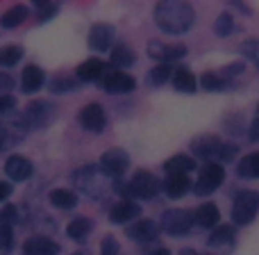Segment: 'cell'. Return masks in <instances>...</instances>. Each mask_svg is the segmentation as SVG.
Segmentation results:
<instances>
[{
	"mask_svg": "<svg viewBox=\"0 0 259 255\" xmlns=\"http://www.w3.org/2000/svg\"><path fill=\"white\" fill-rule=\"evenodd\" d=\"M155 21L159 30L182 34L193 25V9L187 3H159L155 7Z\"/></svg>",
	"mask_w": 259,
	"mask_h": 255,
	"instance_id": "1",
	"label": "cell"
},
{
	"mask_svg": "<svg viewBox=\"0 0 259 255\" xmlns=\"http://www.w3.org/2000/svg\"><path fill=\"white\" fill-rule=\"evenodd\" d=\"M55 119V107L48 100H32L25 107V112L16 119L21 130H41Z\"/></svg>",
	"mask_w": 259,
	"mask_h": 255,
	"instance_id": "2",
	"label": "cell"
},
{
	"mask_svg": "<svg viewBox=\"0 0 259 255\" xmlns=\"http://www.w3.org/2000/svg\"><path fill=\"white\" fill-rule=\"evenodd\" d=\"M257 212H259V194L250 192V189L239 192L237 198H234V205H232V219L237 221V224L246 226V224H250V221H255Z\"/></svg>",
	"mask_w": 259,
	"mask_h": 255,
	"instance_id": "3",
	"label": "cell"
},
{
	"mask_svg": "<svg viewBox=\"0 0 259 255\" xmlns=\"http://www.w3.org/2000/svg\"><path fill=\"white\" fill-rule=\"evenodd\" d=\"M118 192L137 196V198H152L159 192V183H157V178L152 173H148V171H137V173L132 175V180L127 183V187H118Z\"/></svg>",
	"mask_w": 259,
	"mask_h": 255,
	"instance_id": "4",
	"label": "cell"
},
{
	"mask_svg": "<svg viewBox=\"0 0 259 255\" xmlns=\"http://www.w3.org/2000/svg\"><path fill=\"white\" fill-rule=\"evenodd\" d=\"M193 214L187 210H168L164 212V216H161V226H164V230L168 235H173V237H182V235H187L189 230H191L193 226Z\"/></svg>",
	"mask_w": 259,
	"mask_h": 255,
	"instance_id": "5",
	"label": "cell"
},
{
	"mask_svg": "<svg viewBox=\"0 0 259 255\" xmlns=\"http://www.w3.org/2000/svg\"><path fill=\"white\" fill-rule=\"evenodd\" d=\"M225 180V169L221 164H207L205 169L200 171V178H198L196 187H193V192L198 194V196H205V194H211L216 192V189L223 185Z\"/></svg>",
	"mask_w": 259,
	"mask_h": 255,
	"instance_id": "6",
	"label": "cell"
},
{
	"mask_svg": "<svg viewBox=\"0 0 259 255\" xmlns=\"http://www.w3.org/2000/svg\"><path fill=\"white\" fill-rule=\"evenodd\" d=\"M127 166H130V157L121 148H112V151L103 153V157H100V171L105 175H109V178H121L127 171Z\"/></svg>",
	"mask_w": 259,
	"mask_h": 255,
	"instance_id": "7",
	"label": "cell"
},
{
	"mask_svg": "<svg viewBox=\"0 0 259 255\" xmlns=\"http://www.w3.org/2000/svg\"><path fill=\"white\" fill-rule=\"evenodd\" d=\"M80 126L89 132H103L107 126V114H105L103 105L98 103H89L82 107L80 112Z\"/></svg>",
	"mask_w": 259,
	"mask_h": 255,
	"instance_id": "8",
	"label": "cell"
},
{
	"mask_svg": "<svg viewBox=\"0 0 259 255\" xmlns=\"http://www.w3.org/2000/svg\"><path fill=\"white\" fill-rule=\"evenodd\" d=\"M5 173L12 183H25L34 173V166L25 155H9L5 162Z\"/></svg>",
	"mask_w": 259,
	"mask_h": 255,
	"instance_id": "9",
	"label": "cell"
},
{
	"mask_svg": "<svg viewBox=\"0 0 259 255\" xmlns=\"http://www.w3.org/2000/svg\"><path fill=\"white\" fill-rule=\"evenodd\" d=\"M134 87H137L134 78L123 71H112L103 76V89L107 94H130V91H134Z\"/></svg>",
	"mask_w": 259,
	"mask_h": 255,
	"instance_id": "10",
	"label": "cell"
},
{
	"mask_svg": "<svg viewBox=\"0 0 259 255\" xmlns=\"http://www.w3.org/2000/svg\"><path fill=\"white\" fill-rule=\"evenodd\" d=\"M114 41V30L107 23H96L89 32V48L96 53H105Z\"/></svg>",
	"mask_w": 259,
	"mask_h": 255,
	"instance_id": "11",
	"label": "cell"
},
{
	"mask_svg": "<svg viewBox=\"0 0 259 255\" xmlns=\"http://www.w3.org/2000/svg\"><path fill=\"white\" fill-rule=\"evenodd\" d=\"M148 53H150V57L159 59V62H175V59L187 55V48L180 44H159V41H152L148 46Z\"/></svg>",
	"mask_w": 259,
	"mask_h": 255,
	"instance_id": "12",
	"label": "cell"
},
{
	"mask_svg": "<svg viewBox=\"0 0 259 255\" xmlns=\"http://www.w3.org/2000/svg\"><path fill=\"white\" fill-rule=\"evenodd\" d=\"M44 82H46V73L41 66L30 64V66L23 68V73H21V91L23 94H36V91L44 87Z\"/></svg>",
	"mask_w": 259,
	"mask_h": 255,
	"instance_id": "13",
	"label": "cell"
},
{
	"mask_svg": "<svg viewBox=\"0 0 259 255\" xmlns=\"http://www.w3.org/2000/svg\"><path fill=\"white\" fill-rule=\"evenodd\" d=\"M25 255H59V244L48 237H30L23 244Z\"/></svg>",
	"mask_w": 259,
	"mask_h": 255,
	"instance_id": "14",
	"label": "cell"
},
{
	"mask_svg": "<svg viewBox=\"0 0 259 255\" xmlns=\"http://www.w3.org/2000/svg\"><path fill=\"white\" fill-rule=\"evenodd\" d=\"M27 18H30V9L25 5H14L0 16V27L3 30H14V27H21Z\"/></svg>",
	"mask_w": 259,
	"mask_h": 255,
	"instance_id": "15",
	"label": "cell"
},
{
	"mask_svg": "<svg viewBox=\"0 0 259 255\" xmlns=\"http://www.w3.org/2000/svg\"><path fill=\"white\" fill-rule=\"evenodd\" d=\"M139 214H141V207H139L137 203L121 201V203H116V205L112 207V212H109V219H112V224H127V221L137 219Z\"/></svg>",
	"mask_w": 259,
	"mask_h": 255,
	"instance_id": "16",
	"label": "cell"
},
{
	"mask_svg": "<svg viewBox=\"0 0 259 255\" xmlns=\"http://www.w3.org/2000/svg\"><path fill=\"white\" fill-rule=\"evenodd\" d=\"M77 82H96L105 76V62L100 59H87L84 64L77 66Z\"/></svg>",
	"mask_w": 259,
	"mask_h": 255,
	"instance_id": "17",
	"label": "cell"
},
{
	"mask_svg": "<svg viewBox=\"0 0 259 255\" xmlns=\"http://www.w3.org/2000/svg\"><path fill=\"white\" fill-rule=\"evenodd\" d=\"M157 226L152 224V221L143 219V221H137L134 226H130L127 228V237L134 239V242H152V239H157Z\"/></svg>",
	"mask_w": 259,
	"mask_h": 255,
	"instance_id": "18",
	"label": "cell"
},
{
	"mask_svg": "<svg viewBox=\"0 0 259 255\" xmlns=\"http://www.w3.org/2000/svg\"><path fill=\"white\" fill-rule=\"evenodd\" d=\"M193 219H196V224L200 226V228H216L219 221H221V212L214 203H205V205L198 207V212H196Z\"/></svg>",
	"mask_w": 259,
	"mask_h": 255,
	"instance_id": "19",
	"label": "cell"
},
{
	"mask_svg": "<svg viewBox=\"0 0 259 255\" xmlns=\"http://www.w3.org/2000/svg\"><path fill=\"white\" fill-rule=\"evenodd\" d=\"M164 169L168 175H187L196 169V162H193V157H189V155H173L164 164Z\"/></svg>",
	"mask_w": 259,
	"mask_h": 255,
	"instance_id": "20",
	"label": "cell"
},
{
	"mask_svg": "<svg viewBox=\"0 0 259 255\" xmlns=\"http://www.w3.org/2000/svg\"><path fill=\"white\" fill-rule=\"evenodd\" d=\"M191 148L198 157H214V155H219L221 141L214 137V134H205V137H198L196 141L191 143Z\"/></svg>",
	"mask_w": 259,
	"mask_h": 255,
	"instance_id": "21",
	"label": "cell"
},
{
	"mask_svg": "<svg viewBox=\"0 0 259 255\" xmlns=\"http://www.w3.org/2000/svg\"><path fill=\"white\" fill-rule=\"evenodd\" d=\"M91 228H94L91 219H87V216H77V219H73L71 224L66 226V235L73 239V242H84V239L89 237Z\"/></svg>",
	"mask_w": 259,
	"mask_h": 255,
	"instance_id": "22",
	"label": "cell"
},
{
	"mask_svg": "<svg viewBox=\"0 0 259 255\" xmlns=\"http://www.w3.org/2000/svg\"><path fill=\"white\" fill-rule=\"evenodd\" d=\"M50 203H53L57 210H73L77 205V194L71 192V189H53L50 192Z\"/></svg>",
	"mask_w": 259,
	"mask_h": 255,
	"instance_id": "23",
	"label": "cell"
},
{
	"mask_svg": "<svg viewBox=\"0 0 259 255\" xmlns=\"http://www.w3.org/2000/svg\"><path fill=\"white\" fill-rule=\"evenodd\" d=\"M173 87L184 94H193L196 91V78L187 66H180L173 71Z\"/></svg>",
	"mask_w": 259,
	"mask_h": 255,
	"instance_id": "24",
	"label": "cell"
},
{
	"mask_svg": "<svg viewBox=\"0 0 259 255\" xmlns=\"http://www.w3.org/2000/svg\"><path fill=\"white\" fill-rule=\"evenodd\" d=\"M189 185L191 183H189L187 175H168L164 183V189L170 198H182L189 192Z\"/></svg>",
	"mask_w": 259,
	"mask_h": 255,
	"instance_id": "25",
	"label": "cell"
},
{
	"mask_svg": "<svg viewBox=\"0 0 259 255\" xmlns=\"http://www.w3.org/2000/svg\"><path fill=\"white\" fill-rule=\"evenodd\" d=\"M232 242H234L232 226H219V228H214V233H211V237H209L211 246H230Z\"/></svg>",
	"mask_w": 259,
	"mask_h": 255,
	"instance_id": "26",
	"label": "cell"
},
{
	"mask_svg": "<svg viewBox=\"0 0 259 255\" xmlns=\"http://www.w3.org/2000/svg\"><path fill=\"white\" fill-rule=\"evenodd\" d=\"M237 173L241 175V178H259V153H252V155L243 157Z\"/></svg>",
	"mask_w": 259,
	"mask_h": 255,
	"instance_id": "27",
	"label": "cell"
},
{
	"mask_svg": "<svg viewBox=\"0 0 259 255\" xmlns=\"http://www.w3.org/2000/svg\"><path fill=\"white\" fill-rule=\"evenodd\" d=\"M23 59V48L21 46H5V48H0V66H16L18 62Z\"/></svg>",
	"mask_w": 259,
	"mask_h": 255,
	"instance_id": "28",
	"label": "cell"
},
{
	"mask_svg": "<svg viewBox=\"0 0 259 255\" xmlns=\"http://www.w3.org/2000/svg\"><path fill=\"white\" fill-rule=\"evenodd\" d=\"M112 64H114V66H123V68L132 66V64H134V53L127 48L125 44H118L116 48L112 50Z\"/></svg>",
	"mask_w": 259,
	"mask_h": 255,
	"instance_id": "29",
	"label": "cell"
},
{
	"mask_svg": "<svg viewBox=\"0 0 259 255\" xmlns=\"http://www.w3.org/2000/svg\"><path fill=\"white\" fill-rule=\"evenodd\" d=\"M14 226L0 224V255H9L14 251Z\"/></svg>",
	"mask_w": 259,
	"mask_h": 255,
	"instance_id": "30",
	"label": "cell"
},
{
	"mask_svg": "<svg viewBox=\"0 0 259 255\" xmlns=\"http://www.w3.org/2000/svg\"><path fill=\"white\" fill-rule=\"evenodd\" d=\"M77 87L75 78H68V76H57L53 82H50V94H68Z\"/></svg>",
	"mask_w": 259,
	"mask_h": 255,
	"instance_id": "31",
	"label": "cell"
},
{
	"mask_svg": "<svg viewBox=\"0 0 259 255\" xmlns=\"http://www.w3.org/2000/svg\"><path fill=\"white\" fill-rule=\"evenodd\" d=\"M170 76H173V71H170L168 64H159L157 68H152V71L148 73V85L159 87V85H164L166 80H170Z\"/></svg>",
	"mask_w": 259,
	"mask_h": 255,
	"instance_id": "32",
	"label": "cell"
},
{
	"mask_svg": "<svg viewBox=\"0 0 259 255\" xmlns=\"http://www.w3.org/2000/svg\"><path fill=\"white\" fill-rule=\"evenodd\" d=\"M200 85L205 87L207 91H221V89L228 87V78L219 76V73H205L202 80H200Z\"/></svg>",
	"mask_w": 259,
	"mask_h": 255,
	"instance_id": "33",
	"label": "cell"
},
{
	"mask_svg": "<svg viewBox=\"0 0 259 255\" xmlns=\"http://www.w3.org/2000/svg\"><path fill=\"white\" fill-rule=\"evenodd\" d=\"M34 12H36L39 23H46V21H50V18L57 14V5L48 3V0H36V3H34Z\"/></svg>",
	"mask_w": 259,
	"mask_h": 255,
	"instance_id": "34",
	"label": "cell"
},
{
	"mask_svg": "<svg viewBox=\"0 0 259 255\" xmlns=\"http://www.w3.org/2000/svg\"><path fill=\"white\" fill-rule=\"evenodd\" d=\"M16 132H12L9 130V126H0V151H7V148H12L14 143H18Z\"/></svg>",
	"mask_w": 259,
	"mask_h": 255,
	"instance_id": "35",
	"label": "cell"
},
{
	"mask_svg": "<svg viewBox=\"0 0 259 255\" xmlns=\"http://www.w3.org/2000/svg\"><path fill=\"white\" fill-rule=\"evenodd\" d=\"M241 53L246 55V57H250L252 64L259 68V41L257 39H248L246 44L241 46Z\"/></svg>",
	"mask_w": 259,
	"mask_h": 255,
	"instance_id": "36",
	"label": "cell"
},
{
	"mask_svg": "<svg viewBox=\"0 0 259 255\" xmlns=\"http://www.w3.org/2000/svg\"><path fill=\"white\" fill-rule=\"evenodd\" d=\"M18 221V210L16 205H3V210H0V224H7V226H14Z\"/></svg>",
	"mask_w": 259,
	"mask_h": 255,
	"instance_id": "37",
	"label": "cell"
},
{
	"mask_svg": "<svg viewBox=\"0 0 259 255\" xmlns=\"http://www.w3.org/2000/svg\"><path fill=\"white\" fill-rule=\"evenodd\" d=\"M16 110V98L12 94H0V117Z\"/></svg>",
	"mask_w": 259,
	"mask_h": 255,
	"instance_id": "38",
	"label": "cell"
},
{
	"mask_svg": "<svg viewBox=\"0 0 259 255\" xmlns=\"http://www.w3.org/2000/svg\"><path fill=\"white\" fill-rule=\"evenodd\" d=\"M216 32L219 34H230L232 32V16L230 14H221L219 21H216Z\"/></svg>",
	"mask_w": 259,
	"mask_h": 255,
	"instance_id": "39",
	"label": "cell"
},
{
	"mask_svg": "<svg viewBox=\"0 0 259 255\" xmlns=\"http://www.w3.org/2000/svg\"><path fill=\"white\" fill-rule=\"evenodd\" d=\"M100 255H118V242L114 237H105L100 244Z\"/></svg>",
	"mask_w": 259,
	"mask_h": 255,
	"instance_id": "40",
	"label": "cell"
},
{
	"mask_svg": "<svg viewBox=\"0 0 259 255\" xmlns=\"http://www.w3.org/2000/svg\"><path fill=\"white\" fill-rule=\"evenodd\" d=\"M234 155H237V148H234V146H223V143H221V148H219V157H221V160L230 162Z\"/></svg>",
	"mask_w": 259,
	"mask_h": 255,
	"instance_id": "41",
	"label": "cell"
},
{
	"mask_svg": "<svg viewBox=\"0 0 259 255\" xmlns=\"http://www.w3.org/2000/svg\"><path fill=\"white\" fill-rule=\"evenodd\" d=\"M12 192H14V187H12L9 183H5V180H3V183H0V203L7 201V198L12 196Z\"/></svg>",
	"mask_w": 259,
	"mask_h": 255,
	"instance_id": "42",
	"label": "cell"
},
{
	"mask_svg": "<svg viewBox=\"0 0 259 255\" xmlns=\"http://www.w3.org/2000/svg\"><path fill=\"white\" fill-rule=\"evenodd\" d=\"M250 139L252 141H259V119L250 126Z\"/></svg>",
	"mask_w": 259,
	"mask_h": 255,
	"instance_id": "43",
	"label": "cell"
},
{
	"mask_svg": "<svg viewBox=\"0 0 259 255\" xmlns=\"http://www.w3.org/2000/svg\"><path fill=\"white\" fill-rule=\"evenodd\" d=\"M152 255H170V251H166V248H159V251H155Z\"/></svg>",
	"mask_w": 259,
	"mask_h": 255,
	"instance_id": "44",
	"label": "cell"
},
{
	"mask_svg": "<svg viewBox=\"0 0 259 255\" xmlns=\"http://www.w3.org/2000/svg\"><path fill=\"white\" fill-rule=\"evenodd\" d=\"M184 255H189V253H184Z\"/></svg>",
	"mask_w": 259,
	"mask_h": 255,
	"instance_id": "45",
	"label": "cell"
}]
</instances>
